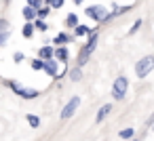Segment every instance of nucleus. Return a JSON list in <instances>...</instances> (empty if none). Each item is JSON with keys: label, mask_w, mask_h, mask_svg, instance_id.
Listing matches in <instances>:
<instances>
[{"label": "nucleus", "mask_w": 154, "mask_h": 141, "mask_svg": "<svg viewBox=\"0 0 154 141\" xmlns=\"http://www.w3.org/2000/svg\"><path fill=\"white\" fill-rule=\"evenodd\" d=\"M7 86H9V88H13V93H15V95H19L21 99H36V97L40 95V91H38V88L21 86V84H17L15 80H7Z\"/></svg>", "instance_id": "nucleus-1"}, {"label": "nucleus", "mask_w": 154, "mask_h": 141, "mask_svg": "<svg viewBox=\"0 0 154 141\" xmlns=\"http://www.w3.org/2000/svg\"><path fill=\"white\" fill-rule=\"evenodd\" d=\"M85 15L91 17L93 21H108V19H112V13H108V9L101 7V4H93V7L85 9Z\"/></svg>", "instance_id": "nucleus-2"}, {"label": "nucleus", "mask_w": 154, "mask_h": 141, "mask_svg": "<svg viewBox=\"0 0 154 141\" xmlns=\"http://www.w3.org/2000/svg\"><path fill=\"white\" fill-rule=\"evenodd\" d=\"M152 70H154V55L141 57V59L135 63V76H137V78H146Z\"/></svg>", "instance_id": "nucleus-3"}, {"label": "nucleus", "mask_w": 154, "mask_h": 141, "mask_svg": "<svg viewBox=\"0 0 154 141\" xmlns=\"http://www.w3.org/2000/svg\"><path fill=\"white\" fill-rule=\"evenodd\" d=\"M95 46H97V32H93V34H91L89 42H87V44H85V49L78 53V68H82V65L89 61V57H91V53L95 51Z\"/></svg>", "instance_id": "nucleus-4"}, {"label": "nucleus", "mask_w": 154, "mask_h": 141, "mask_svg": "<svg viewBox=\"0 0 154 141\" xmlns=\"http://www.w3.org/2000/svg\"><path fill=\"white\" fill-rule=\"evenodd\" d=\"M127 88H129V80H127L125 76H118V78L114 80V84H112V97H114L116 101L125 99V95H127Z\"/></svg>", "instance_id": "nucleus-5"}, {"label": "nucleus", "mask_w": 154, "mask_h": 141, "mask_svg": "<svg viewBox=\"0 0 154 141\" xmlns=\"http://www.w3.org/2000/svg\"><path fill=\"white\" fill-rule=\"evenodd\" d=\"M78 105H80V97H78V95H74V97L66 103V107L61 110V120H70V118L74 116V112L78 110Z\"/></svg>", "instance_id": "nucleus-6"}, {"label": "nucleus", "mask_w": 154, "mask_h": 141, "mask_svg": "<svg viewBox=\"0 0 154 141\" xmlns=\"http://www.w3.org/2000/svg\"><path fill=\"white\" fill-rule=\"evenodd\" d=\"M42 70H45L49 76H53V78H59V72H57V59H55V57H51V59H45V61H42Z\"/></svg>", "instance_id": "nucleus-7"}, {"label": "nucleus", "mask_w": 154, "mask_h": 141, "mask_svg": "<svg viewBox=\"0 0 154 141\" xmlns=\"http://www.w3.org/2000/svg\"><path fill=\"white\" fill-rule=\"evenodd\" d=\"M110 112H112V105H110V103L101 105V107H99V112H97V116H95V122H97V124H101V122L108 118V114H110Z\"/></svg>", "instance_id": "nucleus-8"}, {"label": "nucleus", "mask_w": 154, "mask_h": 141, "mask_svg": "<svg viewBox=\"0 0 154 141\" xmlns=\"http://www.w3.org/2000/svg\"><path fill=\"white\" fill-rule=\"evenodd\" d=\"M53 57H55L57 61L66 63V61H68V57H70V53H68V49H66V46H57V49L53 51Z\"/></svg>", "instance_id": "nucleus-9"}, {"label": "nucleus", "mask_w": 154, "mask_h": 141, "mask_svg": "<svg viewBox=\"0 0 154 141\" xmlns=\"http://www.w3.org/2000/svg\"><path fill=\"white\" fill-rule=\"evenodd\" d=\"M21 15H23V19L26 21H34L36 19V9H32V7H23V11H21Z\"/></svg>", "instance_id": "nucleus-10"}, {"label": "nucleus", "mask_w": 154, "mask_h": 141, "mask_svg": "<svg viewBox=\"0 0 154 141\" xmlns=\"http://www.w3.org/2000/svg\"><path fill=\"white\" fill-rule=\"evenodd\" d=\"M53 51H55L53 46H40V51H38V59H42V61H45V59H51V57H53Z\"/></svg>", "instance_id": "nucleus-11"}, {"label": "nucleus", "mask_w": 154, "mask_h": 141, "mask_svg": "<svg viewBox=\"0 0 154 141\" xmlns=\"http://www.w3.org/2000/svg\"><path fill=\"white\" fill-rule=\"evenodd\" d=\"M70 40H72V38H70V36H68L66 32H59V34H57V36L53 38V42H55L57 46H63V44H66V42H70Z\"/></svg>", "instance_id": "nucleus-12"}, {"label": "nucleus", "mask_w": 154, "mask_h": 141, "mask_svg": "<svg viewBox=\"0 0 154 141\" xmlns=\"http://www.w3.org/2000/svg\"><path fill=\"white\" fill-rule=\"evenodd\" d=\"M32 26H34V30H38V32H47V30H49V23H47L45 19H38V17L32 21Z\"/></svg>", "instance_id": "nucleus-13"}, {"label": "nucleus", "mask_w": 154, "mask_h": 141, "mask_svg": "<svg viewBox=\"0 0 154 141\" xmlns=\"http://www.w3.org/2000/svg\"><path fill=\"white\" fill-rule=\"evenodd\" d=\"M21 34H23V38H32V36H34V26H32V21H26Z\"/></svg>", "instance_id": "nucleus-14"}, {"label": "nucleus", "mask_w": 154, "mask_h": 141, "mask_svg": "<svg viewBox=\"0 0 154 141\" xmlns=\"http://www.w3.org/2000/svg\"><path fill=\"white\" fill-rule=\"evenodd\" d=\"M70 78H72V82H80L82 80V70L76 65L74 70H70Z\"/></svg>", "instance_id": "nucleus-15"}, {"label": "nucleus", "mask_w": 154, "mask_h": 141, "mask_svg": "<svg viewBox=\"0 0 154 141\" xmlns=\"http://www.w3.org/2000/svg\"><path fill=\"white\" fill-rule=\"evenodd\" d=\"M26 120H28V124H30L32 128H38V126H40V118H38L36 114H28Z\"/></svg>", "instance_id": "nucleus-16"}, {"label": "nucleus", "mask_w": 154, "mask_h": 141, "mask_svg": "<svg viewBox=\"0 0 154 141\" xmlns=\"http://www.w3.org/2000/svg\"><path fill=\"white\" fill-rule=\"evenodd\" d=\"M49 13H51V7H49V4H45V7H40V9H36V17H38V19H45Z\"/></svg>", "instance_id": "nucleus-17"}, {"label": "nucleus", "mask_w": 154, "mask_h": 141, "mask_svg": "<svg viewBox=\"0 0 154 141\" xmlns=\"http://www.w3.org/2000/svg\"><path fill=\"white\" fill-rule=\"evenodd\" d=\"M66 26H68V28H76V26H78V17H76V13H70V15L66 17Z\"/></svg>", "instance_id": "nucleus-18"}, {"label": "nucleus", "mask_w": 154, "mask_h": 141, "mask_svg": "<svg viewBox=\"0 0 154 141\" xmlns=\"http://www.w3.org/2000/svg\"><path fill=\"white\" fill-rule=\"evenodd\" d=\"M74 34L76 36H87V34H91V28L89 26H76L74 28Z\"/></svg>", "instance_id": "nucleus-19"}, {"label": "nucleus", "mask_w": 154, "mask_h": 141, "mask_svg": "<svg viewBox=\"0 0 154 141\" xmlns=\"http://www.w3.org/2000/svg\"><path fill=\"white\" fill-rule=\"evenodd\" d=\"M9 38H11V30H7V32H0V46H5Z\"/></svg>", "instance_id": "nucleus-20"}, {"label": "nucleus", "mask_w": 154, "mask_h": 141, "mask_svg": "<svg viewBox=\"0 0 154 141\" xmlns=\"http://www.w3.org/2000/svg\"><path fill=\"white\" fill-rule=\"evenodd\" d=\"M133 133H135L133 128H122V130H120L118 135H120L122 139H131V137H133Z\"/></svg>", "instance_id": "nucleus-21"}, {"label": "nucleus", "mask_w": 154, "mask_h": 141, "mask_svg": "<svg viewBox=\"0 0 154 141\" xmlns=\"http://www.w3.org/2000/svg\"><path fill=\"white\" fill-rule=\"evenodd\" d=\"M28 2V7H32V9H40L42 7V0H26Z\"/></svg>", "instance_id": "nucleus-22"}, {"label": "nucleus", "mask_w": 154, "mask_h": 141, "mask_svg": "<svg viewBox=\"0 0 154 141\" xmlns=\"http://www.w3.org/2000/svg\"><path fill=\"white\" fill-rule=\"evenodd\" d=\"M63 2H66V0H51L49 7H51V9H61V7H63Z\"/></svg>", "instance_id": "nucleus-23"}, {"label": "nucleus", "mask_w": 154, "mask_h": 141, "mask_svg": "<svg viewBox=\"0 0 154 141\" xmlns=\"http://www.w3.org/2000/svg\"><path fill=\"white\" fill-rule=\"evenodd\" d=\"M32 70H42V59H32Z\"/></svg>", "instance_id": "nucleus-24"}, {"label": "nucleus", "mask_w": 154, "mask_h": 141, "mask_svg": "<svg viewBox=\"0 0 154 141\" xmlns=\"http://www.w3.org/2000/svg\"><path fill=\"white\" fill-rule=\"evenodd\" d=\"M139 26H141V19H137V21H135V23L131 26V30H129V34H135V32L139 30Z\"/></svg>", "instance_id": "nucleus-25"}, {"label": "nucleus", "mask_w": 154, "mask_h": 141, "mask_svg": "<svg viewBox=\"0 0 154 141\" xmlns=\"http://www.w3.org/2000/svg\"><path fill=\"white\" fill-rule=\"evenodd\" d=\"M23 59H26V55H23V53H15V55H13V61H15V63H21Z\"/></svg>", "instance_id": "nucleus-26"}, {"label": "nucleus", "mask_w": 154, "mask_h": 141, "mask_svg": "<svg viewBox=\"0 0 154 141\" xmlns=\"http://www.w3.org/2000/svg\"><path fill=\"white\" fill-rule=\"evenodd\" d=\"M9 26H11V23H9L7 19H0V32H7V30H9Z\"/></svg>", "instance_id": "nucleus-27"}, {"label": "nucleus", "mask_w": 154, "mask_h": 141, "mask_svg": "<svg viewBox=\"0 0 154 141\" xmlns=\"http://www.w3.org/2000/svg\"><path fill=\"white\" fill-rule=\"evenodd\" d=\"M72 2H76V4H80V2H82V0H72Z\"/></svg>", "instance_id": "nucleus-28"}, {"label": "nucleus", "mask_w": 154, "mask_h": 141, "mask_svg": "<svg viewBox=\"0 0 154 141\" xmlns=\"http://www.w3.org/2000/svg\"><path fill=\"white\" fill-rule=\"evenodd\" d=\"M42 2H45V4H49V2H51V0H42Z\"/></svg>", "instance_id": "nucleus-29"}, {"label": "nucleus", "mask_w": 154, "mask_h": 141, "mask_svg": "<svg viewBox=\"0 0 154 141\" xmlns=\"http://www.w3.org/2000/svg\"><path fill=\"white\" fill-rule=\"evenodd\" d=\"M2 2H9V0H2Z\"/></svg>", "instance_id": "nucleus-30"}, {"label": "nucleus", "mask_w": 154, "mask_h": 141, "mask_svg": "<svg viewBox=\"0 0 154 141\" xmlns=\"http://www.w3.org/2000/svg\"><path fill=\"white\" fill-rule=\"evenodd\" d=\"M133 141H135V139H133Z\"/></svg>", "instance_id": "nucleus-31"}]
</instances>
